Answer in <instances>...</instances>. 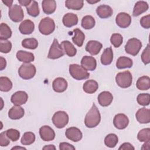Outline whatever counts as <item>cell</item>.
<instances>
[{
	"mask_svg": "<svg viewBox=\"0 0 150 150\" xmlns=\"http://www.w3.org/2000/svg\"><path fill=\"white\" fill-rule=\"evenodd\" d=\"M101 121V115L98 109L95 104L87 113L84 118V124L87 128H94L97 127Z\"/></svg>",
	"mask_w": 150,
	"mask_h": 150,
	"instance_id": "obj_1",
	"label": "cell"
},
{
	"mask_svg": "<svg viewBox=\"0 0 150 150\" xmlns=\"http://www.w3.org/2000/svg\"><path fill=\"white\" fill-rule=\"evenodd\" d=\"M69 73L71 77L77 80L87 79L90 77V73L81 66L77 64H70Z\"/></svg>",
	"mask_w": 150,
	"mask_h": 150,
	"instance_id": "obj_2",
	"label": "cell"
},
{
	"mask_svg": "<svg viewBox=\"0 0 150 150\" xmlns=\"http://www.w3.org/2000/svg\"><path fill=\"white\" fill-rule=\"evenodd\" d=\"M36 72L35 66L30 63H23L18 69L19 76L24 80H29L33 78Z\"/></svg>",
	"mask_w": 150,
	"mask_h": 150,
	"instance_id": "obj_3",
	"label": "cell"
},
{
	"mask_svg": "<svg viewBox=\"0 0 150 150\" xmlns=\"http://www.w3.org/2000/svg\"><path fill=\"white\" fill-rule=\"evenodd\" d=\"M115 81L121 88H125L130 87L132 83V76L128 70L118 73L115 76Z\"/></svg>",
	"mask_w": 150,
	"mask_h": 150,
	"instance_id": "obj_4",
	"label": "cell"
},
{
	"mask_svg": "<svg viewBox=\"0 0 150 150\" xmlns=\"http://www.w3.org/2000/svg\"><path fill=\"white\" fill-rule=\"evenodd\" d=\"M38 28L39 32L42 34L44 35H49L54 30L55 23L52 18L46 17L40 21Z\"/></svg>",
	"mask_w": 150,
	"mask_h": 150,
	"instance_id": "obj_5",
	"label": "cell"
},
{
	"mask_svg": "<svg viewBox=\"0 0 150 150\" xmlns=\"http://www.w3.org/2000/svg\"><path fill=\"white\" fill-rule=\"evenodd\" d=\"M52 122L57 128H63L69 122V115L64 111L56 112L52 117Z\"/></svg>",
	"mask_w": 150,
	"mask_h": 150,
	"instance_id": "obj_6",
	"label": "cell"
},
{
	"mask_svg": "<svg viewBox=\"0 0 150 150\" xmlns=\"http://www.w3.org/2000/svg\"><path fill=\"white\" fill-rule=\"evenodd\" d=\"M142 46V43L139 39L133 38L127 42L125 46V51L132 56H136L141 50Z\"/></svg>",
	"mask_w": 150,
	"mask_h": 150,
	"instance_id": "obj_7",
	"label": "cell"
},
{
	"mask_svg": "<svg viewBox=\"0 0 150 150\" xmlns=\"http://www.w3.org/2000/svg\"><path fill=\"white\" fill-rule=\"evenodd\" d=\"M64 54V50L59 43L57 39H54L53 43L50 47L47 57L50 59H57Z\"/></svg>",
	"mask_w": 150,
	"mask_h": 150,
	"instance_id": "obj_8",
	"label": "cell"
},
{
	"mask_svg": "<svg viewBox=\"0 0 150 150\" xmlns=\"http://www.w3.org/2000/svg\"><path fill=\"white\" fill-rule=\"evenodd\" d=\"M8 15L9 18L14 22L22 21L24 17L23 11L20 5L14 4L9 9Z\"/></svg>",
	"mask_w": 150,
	"mask_h": 150,
	"instance_id": "obj_9",
	"label": "cell"
},
{
	"mask_svg": "<svg viewBox=\"0 0 150 150\" xmlns=\"http://www.w3.org/2000/svg\"><path fill=\"white\" fill-rule=\"evenodd\" d=\"M113 124L116 128L118 129H123L128 126L129 124V119L124 114H117L114 117Z\"/></svg>",
	"mask_w": 150,
	"mask_h": 150,
	"instance_id": "obj_10",
	"label": "cell"
},
{
	"mask_svg": "<svg viewBox=\"0 0 150 150\" xmlns=\"http://www.w3.org/2000/svg\"><path fill=\"white\" fill-rule=\"evenodd\" d=\"M28 99V94L23 91H18L12 94L11 101L13 105H21L25 104Z\"/></svg>",
	"mask_w": 150,
	"mask_h": 150,
	"instance_id": "obj_11",
	"label": "cell"
},
{
	"mask_svg": "<svg viewBox=\"0 0 150 150\" xmlns=\"http://www.w3.org/2000/svg\"><path fill=\"white\" fill-rule=\"evenodd\" d=\"M115 22L119 27L127 28L131 23V17L127 13L120 12L116 16Z\"/></svg>",
	"mask_w": 150,
	"mask_h": 150,
	"instance_id": "obj_12",
	"label": "cell"
},
{
	"mask_svg": "<svg viewBox=\"0 0 150 150\" xmlns=\"http://www.w3.org/2000/svg\"><path fill=\"white\" fill-rule=\"evenodd\" d=\"M39 135L41 139L44 141H50L55 138L54 130L48 125H43L40 128Z\"/></svg>",
	"mask_w": 150,
	"mask_h": 150,
	"instance_id": "obj_13",
	"label": "cell"
},
{
	"mask_svg": "<svg viewBox=\"0 0 150 150\" xmlns=\"http://www.w3.org/2000/svg\"><path fill=\"white\" fill-rule=\"evenodd\" d=\"M65 135L69 139L73 142H78L80 141L83 137L81 131L75 127L68 128L66 130Z\"/></svg>",
	"mask_w": 150,
	"mask_h": 150,
	"instance_id": "obj_14",
	"label": "cell"
},
{
	"mask_svg": "<svg viewBox=\"0 0 150 150\" xmlns=\"http://www.w3.org/2000/svg\"><path fill=\"white\" fill-rule=\"evenodd\" d=\"M137 120L141 124H148L150 122V110L145 107L139 109L135 114Z\"/></svg>",
	"mask_w": 150,
	"mask_h": 150,
	"instance_id": "obj_15",
	"label": "cell"
},
{
	"mask_svg": "<svg viewBox=\"0 0 150 150\" xmlns=\"http://www.w3.org/2000/svg\"><path fill=\"white\" fill-rule=\"evenodd\" d=\"M81 66L87 71H93L97 67V61L94 57L85 56L81 59Z\"/></svg>",
	"mask_w": 150,
	"mask_h": 150,
	"instance_id": "obj_16",
	"label": "cell"
},
{
	"mask_svg": "<svg viewBox=\"0 0 150 150\" xmlns=\"http://www.w3.org/2000/svg\"><path fill=\"white\" fill-rule=\"evenodd\" d=\"M67 82L63 77H57L52 83L53 90L56 93H63L67 88Z\"/></svg>",
	"mask_w": 150,
	"mask_h": 150,
	"instance_id": "obj_17",
	"label": "cell"
},
{
	"mask_svg": "<svg viewBox=\"0 0 150 150\" xmlns=\"http://www.w3.org/2000/svg\"><path fill=\"white\" fill-rule=\"evenodd\" d=\"M103 45L97 40H90L86 46V50L91 55H97L100 52Z\"/></svg>",
	"mask_w": 150,
	"mask_h": 150,
	"instance_id": "obj_18",
	"label": "cell"
},
{
	"mask_svg": "<svg viewBox=\"0 0 150 150\" xmlns=\"http://www.w3.org/2000/svg\"><path fill=\"white\" fill-rule=\"evenodd\" d=\"M19 30L22 34L30 35L35 30V24L29 19L24 20L21 23L19 26Z\"/></svg>",
	"mask_w": 150,
	"mask_h": 150,
	"instance_id": "obj_19",
	"label": "cell"
},
{
	"mask_svg": "<svg viewBox=\"0 0 150 150\" xmlns=\"http://www.w3.org/2000/svg\"><path fill=\"white\" fill-rule=\"evenodd\" d=\"M113 100L112 94L107 91L101 92L98 96V102L100 105L107 107L111 104Z\"/></svg>",
	"mask_w": 150,
	"mask_h": 150,
	"instance_id": "obj_20",
	"label": "cell"
},
{
	"mask_svg": "<svg viewBox=\"0 0 150 150\" xmlns=\"http://www.w3.org/2000/svg\"><path fill=\"white\" fill-rule=\"evenodd\" d=\"M96 13L100 18L105 19L111 16L113 13V10L108 5H101L97 8Z\"/></svg>",
	"mask_w": 150,
	"mask_h": 150,
	"instance_id": "obj_21",
	"label": "cell"
},
{
	"mask_svg": "<svg viewBox=\"0 0 150 150\" xmlns=\"http://www.w3.org/2000/svg\"><path fill=\"white\" fill-rule=\"evenodd\" d=\"M24 109L20 105L13 106L8 112V117L12 120H19L23 117Z\"/></svg>",
	"mask_w": 150,
	"mask_h": 150,
	"instance_id": "obj_22",
	"label": "cell"
},
{
	"mask_svg": "<svg viewBox=\"0 0 150 150\" xmlns=\"http://www.w3.org/2000/svg\"><path fill=\"white\" fill-rule=\"evenodd\" d=\"M62 22L64 26L70 28L77 24L78 17L73 13H67L63 16Z\"/></svg>",
	"mask_w": 150,
	"mask_h": 150,
	"instance_id": "obj_23",
	"label": "cell"
},
{
	"mask_svg": "<svg viewBox=\"0 0 150 150\" xmlns=\"http://www.w3.org/2000/svg\"><path fill=\"white\" fill-rule=\"evenodd\" d=\"M43 11L47 15L54 13L56 9V2L54 0H43L42 2Z\"/></svg>",
	"mask_w": 150,
	"mask_h": 150,
	"instance_id": "obj_24",
	"label": "cell"
},
{
	"mask_svg": "<svg viewBox=\"0 0 150 150\" xmlns=\"http://www.w3.org/2000/svg\"><path fill=\"white\" fill-rule=\"evenodd\" d=\"M149 8L148 3L145 1H140L136 2L133 9L132 15L134 16H138L144 12H145Z\"/></svg>",
	"mask_w": 150,
	"mask_h": 150,
	"instance_id": "obj_25",
	"label": "cell"
},
{
	"mask_svg": "<svg viewBox=\"0 0 150 150\" xmlns=\"http://www.w3.org/2000/svg\"><path fill=\"white\" fill-rule=\"evenodd\" d=\"M16 56L19 61L23 63H30L35 59L34 54L32 53L23 50L18 51Z\"/></svg>",
	"mask_w": 150,
	"mask_h": 150,
	"instance_id": "obj_26",
	"label": "cell"
},
{
	"mask_svg": "<svg viewBox=\"0 0 150 150\" xmlns=\"http://www.w3.org/2000/svg\"><path fill=\"white\" fill-rule=\"evenodd\" d=\"M113 59V52L111 47L105 49L101 56V63L103 65H109Z\"/></svg>",
	"mask_w": 150,
	"mask_h": 150,
	"instance_id": "obj_27",
	"label": "cell"
},
{
	"mask_svg": "<svg viewBox=\"0 0 150 150\" xmlns=\"http://www.w3.org/2000/svg\"><path fill=\"white\" fill-rule=\"evenodd\" d=\"M60 45L68 56L73 57L76 54L77 49L70 41L64 40L61 43Z\"/></svg>",
	"mask_w": 150,
	"mask_h": 150,
	"instance_id": "obj_28",
	"label": "cell"
},
{
	"mask_svg": "<svg viewBox=\"0 0 150 150\" xmlns=\"http://www.w3.org/2000/svg\"><path fill=\"white\" fill-rule=\"evenodd\" d=\"M74 36L72 38L73 42L79 47H81L85 39L84 33L79 29L76 28L73 30Z\"/></svg>",
	"mask_w": 150,
	"mask_h": 150,
	"instance_id": "obj_29",
	"label": "cell"
},
{
	"mask_svg": "<svg viewBox=\"0 0 150 150\" xmlns=\"http://www.w3.org/2000/svg\"><path fill=\"white\" fill-rule=\"evenodd\" d=\"M132 60L128 57L121 56L116 62V67L118 69H123L125 68H130L132 66Z\"/></svg>",
	"mask_w": 150,
	"mask_h": 150,
	"instance_id": "obj_30",
	"label": "cell"
},
{
	"mask_svg": "<svg viewBox=\"0 0 150 150\" xmlns=\"http://www.w3.org/2000/svg\"><path fill=\"white\" fill-rule=\"evenodd\" d=\"M98 88V83L94 80H88L83 84V88L84 92L88 94L95 93Z\"/></svg>",
	"mask_w": 150,
	"mask_h": 150,
	"instance_id": "obj_31",
	"label": "cell"
},
{
	"mask_svg": "<svg viewBox=\"0 0 150 150\" xmlns=\"http://www.w3.org/2000/svg\"><path fill=\"white\" fill-rule=\"evenodd\" d=\"M136 86L140 90H147L150 88V78L147 76L140 77L137 81Z\"/></svg>",
	"mask_w": 150,
	"mask_h": 150,
	"instance_id": "obj_32",
	"label": "cell"
},
{
	"mask_svg": "<svg viewBox=\"0 0 150 150\" xmlns=\"http://www.w3.org/2000/svg\"><path fill=\"white\" fill-rule=\"evenodd\" d=\"M84 5L83 0H67L65 2V6L69 9L80 10Z\"/></svg>",
	"mask_w": 150,
	"mask_h": 150,
	"instance_id": "obj_33",
	"label": "cell"
},
{
	"mask_svg": "<svg viewBox=\"0 0 150 150\" xmlns=\"http://www.w3.org/2000/svg\"><path fill=\"white\" fill-rule=\"evenodd\" d=\"M12 36V30L9 26L5 23H2L0 25V40H7Z\"/></svg>",
	"mask_w": 150,
	"mask_h": 150,
	"instance_id": "obj_34",
	"label": "cell"
},
{
	"mask_svg": "<svg viewBox=\"0 0 150 150\" xmlns=\"http://www.w3.org/2000/svg\"><path fill=\"white\" fill-rule=\"evenodd\" d=\"M96 24L94 18L91 15L84 16L81 19V26L85 29H91Z\"/></svg>",
	"mask_w": 150,
	"mask_h": 150,
	"instance_id": "obj_35",
	"label": "cell"
},
{
	"mask_svg": "<svg viewBox=\"0 0 150 150\" xmlns=\"http://www.w3.org/2000/svg\"><path fill=\"white\" fill-rule=\"evenodd\" d=\"M12 83L7 77H0V90L3 92H8L11 90Z\"/></svg>",
	"mask_w": 150,
	"mask_h": 150,
	"instance_id": "obj_36",
	"label": "cell"
},
{
	"mask_svg": "<svg viewBox=\"0 0 150 150\" xmlns=\"http://www.w3.org/2000/svg\"><path fill=\"white\" fill-rule=\"evenodd\" d=\"M35 135L32 132H26L21 138V142L23 145H29L32 144L35 141Z\"/></svg>",
	"mask_w": 150,
	"mask_h": 150,
	"instance_id": "obj_37",
	"label": "cell"
},
{
	"mask_svg": "<svg viewBox=\"0 0 150 150\" xmlns=\"http://www.w3.org/2000/svg\"><path fill=\"white\" fill-rule=\"evenodd\" d=\"M28 13L33 17H36L39 15L40 11L38 3L36 1H32L30 4L26 7Z\"/></svg>",
	"mask_w": 150,
	"mask_h": 150,
	"instance_id": "obj_38",
	"label": "cell"
},
{
	"mask_svg": "<svg viewBox=\"0 0 150 150\" xmlns=\"http://www.w3.org/2000/svg\"><path fill=\"white\" fill-rule=\"evenodd\" d=\"M118 142V138L115 134H108L104 139L105 145L109 148H114Z\"/></svg>",
	"mask_w": 150,
	"mask_h": 150,
	"instance_id": "obj_39",
	"label": "cell"
},
{
	"mask_svg": "<svg viewBox=\"0 0 150 150\" xmlns=\"http://www.w3.org/2000/svg\"><path fill=\"white\" fill-rule=\"evenodd\" d=\"M22 46L29 49H35L38 46V42L35 38H26L22 41Z\"/></svg>",
	"mask_w": 150,
	"mask_h": 150,
	"instance_id": "obj_40",
	"label": "cell"
},
{
	"mask_svg": "<svg viewBox=\"0 0 150 150\" xmlns=\"http://www.w3.org/2000/svg\"><path fill=\"white\" fill-rule=\"evenodd\" d=\"M137 138L140 142H146L150 141V129L149 128L142 129L137 135Z\"/></svg>",
	"mask_w": 150,
	"mask_h": 150,
	"instance_id": "obj_41",
	"label": "cell"
},
{
	"mask_svg": "<svg viewBox=\"0 0 150 150\" xmlns=\"http://www.w3.org/2000/svg\"><path fill=\"white\" fill-rule=\"evenodd\" d=\"M138 103L142 106H146L150 103V95L148 93L139 94L137 98Z\"/></svg>",
	"mask_w": 150,
	"mask_h": 150,
	"instance_id": "obj_42",
	"label": "cell"
},
{
	"mask_svg": "<svg viewBox=\"0 0 150 150\" xmlns=\"http://www.w3.org/2000/svg\"><path fill=\"white\" fill-rule=\"evenodd\" d=\"M111 44L115 47H119L123 42V38L120 33H113L110 38Z\"/></svg>",
	"mask_w": 150,
	"mask_h": 150,
	"instance_id": "obj_43",
	"label": "cell"
},
{
	"mask_svg": "<svg viewBox=\"0 0 150 150\" xmlns=\"http://www.w3.org/2000/svg\"><path fill=\"white\" fill-rule=\"evenodd\" d=\"M12 49V43L7 40H0V52L2 53H9Z\"/></svg>",
	"mask_w": 150,
	"mask_h": 150,
	"instance_id": "obj_44",
	"label": "cell"
},
{
	"mask_svg": "<svg viewBox=\"0 0 150 150\" xmlns=\"http://www.w3.org/2000/svg\"><path fill=\"white\" fill-rule=\"evenodd\" d=\"M6 134L8 138L12 141H16L19 139L20 137V132L18 130L11 128L6 131Z\"/></svg>",
	"mask_w": 150,
	"mask_h": 150,
	"instance_id": "obj_45",
	"label": "cell"
},
{
	"mask_svg": "<svg viewBox=\"0 0 150 150\" xmlns=\"http://www.w3.org/2000/svg\"><path fill=\"white\" fill-rule=\"evenodd\" d=\"M141 60L145 64H148L150 63V47L149 44L147 45L146 48L142 53Z\"/></svg>",
	"mask_w": 150,
	"mask_h": 150,
	"instance_id": "obj_46",
	"label": "cell"
},
{
	"mask_svg": "<svg viewBox=\"0 0 150 150\" xmlns=\"http://www.w3.org/2000/svg\"><path fill=\"white\" fill-rule=\"evenodd\" d=\"M140 25L145 29H149L150 28V15L142 17L140 19Z\"/></svg>",
	"mask_w": 150,
	"mask_h": 150,
	"instance_id": "obj_47",
	"label": "cell"
},
{
	"mask_svg": "<svg viewBox=\"0 0 150 150\" xmlns=\"http://www.w3.org/2000/svg\"><path fill=\"white\" fill-rule=\"evenodd\" d=\"M10 144L9 139L6 134V131H4L0 134V146H6Z\"/></svg>",
	"mask_w": 150,
	"mask_h": 150,
	"instance_id": "obj_48",
	"label": "cell"
},
{
	"mask_svg": "<svg viewBox=\"0 0 150 150\" xmlns=\"http://www.w3.org/2000/svg\"><path fill=\"white\" fill-rule=\"evenodd\" d=\"M59 149L60 150H66V149H69V150H74L75 149V147L67 142H61L59 144Z\"/></svg>",
	"mask_w": 150,
	"mask_h": 150,
	"instance_id": "obj_49",
	"label": "cell"
},
{
	"mask_svg": "<svg viewBox=\"0 0 150 150\" xmlns=\"http://www.w3.org/2000/svg\"><path fill=\"white\" fill-rule=\"evenodd\" d=\"M119 150H134L135 148L133 146V145L129 143V142H124L122 144L120 145V146L118 148Z\"/></svg>",
	"mask_w": 150,
	"mask_h": 150,
	"instance_id": "obj_50",
	"label": "cell"
},
{
	"mask_svg": "<svg viewBox=\"0 0 150 150\" xmlns=\"http://www.w3.org/2000/svg\"><path fill=\"white\" fill-rule=\"evenodd\" d=\"M6 66V60L2 56L0 57V70H3Z\"/></svg>",
	"mask_w": 150,
	"mask_h": 150,
	"instance_id": "obj_51",
	"label": "cell"
},
{
	"mask_svg": "<svg viewBox=\"0 0 150 150\" xmlns=\"http://www.w3.org/2000/svg\"><path fill=\"white\" fill-rule=\"evenodd\" d=\"M18 2L21 5L27 7L28 6H29L30 4V3L32 2V1H30V0H18Z\"/></svg>",
	"mask_w": 150,
	"mask_h": 150,
	"instance_id": "obj_52",
	"label": "cell"
},
{
	"mask_svg": "<svg viewBox=\"0 0 150 150\" xmlns=\"http://www.w3.org/2000/svg\"><path fill=\"white\" fill-rule=\"evenodd\" d=\"M2 2L5 4L7 6H8L9 8H10L11 6H12L13 5H12V3H13V1L12 0H2Z\"/></svg>",
	"mask_w": 150,
	"mask_h": 150,
	"instance_id": "obj_53",
	"label": "cell"
},
{
	"mask_svg": "<svg viewBox=\"0 0 150 150\" xmlns=\"http://www.w3.org/2000/svg\"><path fill=\"white\" fill-rule=\"evenodd\" d=\"M149 145H150L149 141L145 142V143L142 145L141 149H149Z\"/></svg>",
	"mask_w": 150,
	"mask_h": 150,
	"instance_id": "obj_54",
	"label": "cell"
},
{
	"mask_svg": "<svg viewBox=\"0 0 150 150\" xmlns=\"http://www.w3.org/2000/svg\"><path fill=\"white\" fill-rule=\"evenodd\" d=\"M43 149H56V147L53 145H48L43 147Z\"/></svg>",
	"mask_w": 150,
	"mask_h": 150,
	"instance_id": "obj_55",
	"label": "cell"
},
{
	"mask_svg": "<svg viewBox=\"0 0 150 150\" xmlns=\"http://www.w3.org/2000/svg\"><path fill=\"white\" fill-rule=\"evenodd\" d=\"M12 150H13V149H25L26 150V149L24 147H21V146H14L13 147L12 149Z\"/></svg>",
	"mask_w": 150,
	"mask_h": 150,
	"instance_id": "obj_56",
	"label": "cell"
},
{
	"mask_svg": "<svg viewBox=\"0 0 150 150\" xmlns=\"http://www.w3.org/2000/svg\"><path fill=\"white\" fill-rule=\"evenodd\" d=\"M100 1L99 0H98V1H88V0H87V2H88V3H89V4H95V3H97V2H99Z\"/></svg>",
	"mask_w": 150,
	"mask_h": 150,
	"instance_id": "obj_57",
	"label": "cell"
}]
</instances>
